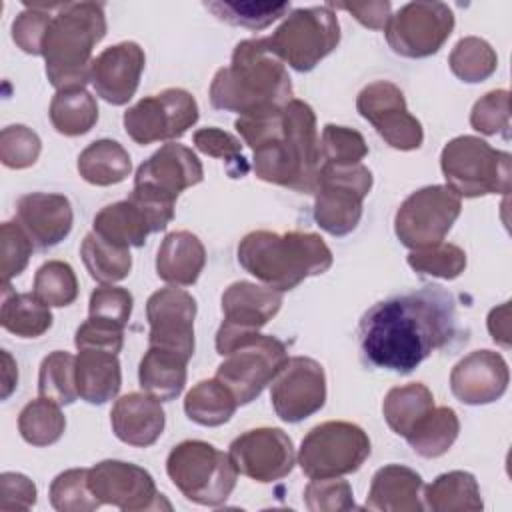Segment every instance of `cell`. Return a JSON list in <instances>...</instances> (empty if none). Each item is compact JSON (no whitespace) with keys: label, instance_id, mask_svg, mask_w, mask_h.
Wrapping results in <instances>:
<instances>
[{"label":"cell","instance_id":"cell-1","mask_svg":"<svg viewBox=\"0 0 512 512\" xmlns=\"http://www.w3.org/2000/svg\"><path fill=\"white\" fill-rule=\"evenodd\" d=\"M456 336V300L436 284L376 302L358 324L364 364L396 374H410Z\"/></svg>","mask_w":512,"mask_h":512},{"label":"cell","instance_id":"cell-2","mask_svg":"<svg viewBox=\"0 0 512 512\" xmlns=\"http://www.w3.org/2000/svg\"><path fill=\"white\" fill-rule=\"evenodd\" d=\"M234 128L254 152V174L276 186L312 192L320 166L316 114L304 100L238 116Z\"/></svg>","mask_w":512,"mask_h":512},{"label":"cell","instance_id":"cell-3","mask_svg":"<svg viewBox=\"0 0 512 512\" xmlns=\"http://www.w3.org/2000/svg\"><path fill=\"white\" fill-rule=\"evenodd\" d=\"M208 96L216 110L248 116L284 106L292 100L294 88L268 38H248L236 44L230 64L216 70Z\"/></svg>","mask_w":512,"mask_h":512},{"label":"cell","instance_id":"cell-4","mask_svg":"<svg viewBox=\"0 0 512 512\" xmlns=\"http://www.w3.org/2000/svg\"><path fill=\"white\" fill-rule=\"evenodd\" d=\"M332 250L314 232H248L238 244L240 266L278 292L296 288L310 276H320L332 266Z\"/></svg>","mask_w":512,"mask_h":512},{"label":"cell","instance_id":"cell-5","mask_svg":"<svg viewBox=\"0 0 512 512\" xmlns=\"http://www.w3.org/2000/svg\"><path fill=\"white\" fill-rule=\"evenodd\" d=\"M106 34L102 2H62L42 44L46 76L60 90H82L90 82L92 50Z\"/></svg>","mask_w":512,"mask_h":512},{"label":"cell","instance_id":"cell-6","mask_svg":"<svg viewBox=\"0 0 512 512\" xmlns=\"http://www.w3.org/2000/svg\"><path fill=\"white\" fill-rule=\"evenodd\" d=\"M216 352L224 360L214 378L232 392L238 406L256 400L288 360L286 344L276 336L226 324L216 332Z\"/></svg>","mask_w":512,"mask_h":512},{"label":"cell","instance_id":"cell-7","mask_svg":"<svg viewBox=\"0 0 512 512\" xmlns=\"http://www.w3.org/2000/svg\"><path fill=\"white\" fill-rule=\"evenodd\" d=\"M446 186L460 198L508 194L512 188V156L492 148L478 136H456L440 154Z\"/></svg>","mask_w":512,"mask_h":512},{"label":"cell","instance_id":"cell-8","mask_svg":"<svg viewBox=\"0 0 512 512\" xmlns=\"http://www.w3.org/2000/svg\"><path fill=\"white\" fill-rule=\"evenodd\" d=\"M166 474L186 500L200 506L224 504L238 478L230 456L204 440L176 444L166 458Z\"/></svg>","mask_w":512,"mask_h":512},{"label":"cell","instance_id":"cell-9","mask_svg":"<svg viewBox=\"0 0 512 512\" xmlns=\"http://www.w3.org/2000/svg\"><path fill=\"white\" fill-rule=\"evenodd\" d=\"M340 42V22L328 6L296 8L268 36L272 52L296 72H310Z\"/></svg>","mask_w":512,"mask_h":512},{"label":"cell","instance_id":"cell-10","mask_svg":"<svg viewBox=\"0 0 512 512\" xmlns=\"http://www.w3.org/2000/svg\"><path fill=\"white\" fill-rule=\"evenodd\" d=\"M370 456L368 434L352 422L328 420L314 426L300 444L298 466L310 478H340L356 472Z\"/></svg>","mask_w":512,"mask_h":512},{"label":"cell","instance_id":"cell-11","mask_svg":"<svg viewBox=\"0 0 512 512\" xmlns=\"http://www.w3.org/2000/svg\"><path fill=\"white\" fill-rule=\"evenodd\" d=\"M364 164H322L314 184V220L332 236L350 234L362 218V202L372 188Z\"/></svg>","mask_w":512,"mask_h":512},{"label":"cell","instance_id":"cell-12","mask_svg":"<svg viewBox=\"0 0 512 512\" xmlns=\"http://www.w3.org/2000/svg\"><path fill=\"white\" fill-rule=\"evenodd\" d=\"M460 210V196L448 186H424L412 192L396 210V238L410 250L440 244L460 216Z\"/></svg>","mask_w":512,"mask_h":512},{"label":"cell","instance_id":"cell-13","mask_svg":"<svg viewBox=\"0 0 512 512\" xmlns=\"http://www.w3.org/2000/svg\"><path fill=\"white\" fill-rule=\"evenodd\" d=\"M124 130L140 146L176 140L198 122V102L184 88L144 96L124 112Z\"/></svg>","mask_w":512,"mask_h":512},{"label":"cell","instance_id":"cell-14","mask_svg":"<svg viewBox=\"0 0 512 512\" xmlns=\"http://www.w3.org/2000/svg\"><path fill=\"white\" fill-rule=\"evenodd\" d=\"M454 30V12L444 2H408L390 16L384 32L388 46L404 58L436 54Z\"/></svg>","mask_w":512,"mask_h":512},{"label":"cell","instance_id":"cell-15","mask_svg":"<svg viewBox=\"0 0 512 512\" xmlns=\"http://www.w3.org/2000/svg\"><path fill=\"white\" fill-rule=\"evenodd\" d=\"M88 486L100 504L124 512L170 510L172 504L156 490L154 478L138 464L124 460H102L88 468Z\"/></svg>","mask_w":512,"mask_h":512},{"label":"cell","instance_id":"cell-16","mask_svg":"<svg viewBox=\"0 0 512 512\" xmlns=\"http://www.w3.org/2000/svg\"><path fill=\"white\" fill-rule=\"evenodd\" d=\"M356 108L388 146L404 152L422 146V124L408 112L406 98L396 84L376 80L364 86L356 98Z\"/></svg>","mask_w":512,"mask_h":512},{"label":"cell","instance_id":"cell-17","mask_svg":"<svg viewBox=\"0 0 512 512\" xmlns=\"http://www.w3.org/2000/svg\"><path fill=\"white\" fill-rule=\"evenodd\" d=\"M174 218V204L132 192L126 200L104 206L92 222V230L118 246H144L152 232H160Z\"/></svg>","mask_w":512,"mask_h":512},{"label":"cell","instance_id":"cell-18","mask_svg":"<svg viewBox=\"0 0 512 512\" xmlns=\"http://www.w3.org/2000/svg\"><path fill=\"white\" fill-rule=\"evenodd\" d=\"M270 402L276 416L288 424L316 414L326 402V374L322 364L308 356L288 358L272 380Z\"/></svg>","mask_w":512,"mask_h":512},{"label":"cell","instance_id":"cell-19","mask_svg":"<svg viewBox=\"0 0 512 512\" xmlns=\"http://www.w3.org/2000/svg\"><path fill=\"white\" fill-rule=\"evenodd\" d=\"M228 456L238 474L260 484L286 478L294 464L296 452L290 436L282 428H252L232 440Z\"/></svg>","mask_w":512,"mask_h":512},{"label":"cell","instance_id":"cell-20","mask_svg":"<svg viewBox=\"0 0 512 512\" xmlns=\"http://www.w3.org/2000/svg\"><path fill=\"white\" fill-rule=\"evenodd\" d=\"M204 168L198 156L182 144H164L134 174V188L142 196L176 204V198L186 188L200 184Z\"/></svg>","mask_w":512,"mask_h":512},{"label":"cell","instance_id":"cell-21","mask_svg":"<svg viewBox=\"0 0 512 512\" xmlns=\"http://www.w3.org/2000/svg\"><path fill=\"white\" fill-rule=\"evenodd\" d=\"M196 300L190 292L168 286L150 294L146 302L148 346L164 348L190 360L194 354Z\"/></svg>","mask_w":512,"mask_h":512},{"label":"cell","instance_id":"cell-22","mask_svg":"<svg viewBox=\"0 0 512 512\" xmlns=\"http://www.w3.org/2000/svg\"><path fill=\"white\" fill-rule=\"evenodd\" d=\"M146 56L136 42H118L104 48L90 66V84L112 106H124L138 90Z\"/></svg>","mask_w":512,"mask_h":512},{"label":"cell","instance_id":"cell-23","mask_svg":"<svg viewBox=\"0 0 512 512\" xmlns=\"http://www.w3.org/2000/svg\"><path fill=\"white\" fill-rule=\"evenodd\" d=\"M508 382V364L502 354L494 350H474L450 372V390L454 398L468 406L500 400L508 390Z\"/></svg>","mask_w":512,"mask_h":512},{"label":"cell","instance_id":"cell-24","mask_svg":"<svg viewBox=\"0 0 512 512\" xmlns=\"http://www.w3.org/2000/svg\"><path fill=\"white\" fill-rule=\"evenodd\" d=\"M16 222L30 236L34 248L48 250L72 230V204L64 194L30 192L16 202Z\"/></svg>","mask_w":512,"mask_h":512},{"label":"cell","instance_id":"cell-25","mask_svg":"<svg viewBox=\"0 0 512 512\" xmlns=\"http://www.w3.org/2000/svg\"><path fill=\"white\" fill-rule=\"evenodd\" d=\"M110 424L120 442L148 448L162 436L166 426L162 400L148 392L124 394L110 410Z\"/></svg>","mask_w":512,"mask_h":512},{"label":"cell","instance_id":"cell-26","mask_svg":"<svg viewBox=\"0 0 512 512\" xmlns=\"http://www.w3.org/2000/svg\"><path fill=\"white\" fill-rule=\"evenodd\" d=\"M222 324L240 330H260L282 306V292L254 282H234L222 292Z\"/></svg>","mask_w":512,"mask_h":512},{"label":"cell","instance_id":"cell-27","mask_svg":"<svg viewBox=\"0 0 512 512\" xmlns=\"http://www.w3.org/2000/svg\"><path fill=\"white\" fill-rule=\"evenodd\" d=\"M422 476L402 464H388L376 470L366 496V508L378 512H420Z\"/></svg>","mask_w":512,"mask_h":512},{"label":"cell","instance_id":"cell-28","mask_svg":"<svg viewBox=\"0 0 512 512\" xmlns=\"http://www.w3.org/2000/svg\"><path fill=\"white\" fill-rule=\"evenodd\" d=\"M206 264V248L190 230H174L164 236L156 254V274L172 286H192Z\"/></svg>","mask_w":512,"mask_h":512},{"label":"cell","instance_id":"cell-29","mask_svg":"<svg viewBox=\"0 0 512 512\" xmlns=\"http://www.w3.org/2000/svg\"><path fill=\"white\" fill-rule=\"evenodd\" d=\"M122 386L118 354L106 350H78L76 356V388L78 396L88 404H106L114 400Z\"/></svg>","mask_w":512,"mask_h":512},{"label":"cell","instance_id":"cell-30","mask_svg":"<svg viewBox=\"0 0 512 512\" xmlns=\"http://www.w3.org/2000/svg\"><path fill=\"white\" fill-rule=\"evenodd\" d=\"M188 360L176 352L148 346L138 366V380L144 392L158 400H174L186 386Z\"/></svg>","mask_w":512,"mask_h":512},{"label":"cell","instance_id":"cell-31","mask_svg":"<svg viewBox=\"0 0 512 512\" xmlns=\"http://www.w3.org/2000/svg\"><path fill=\"white\" fill-rule=\"evenodd\" d=\"M0 324L20 338H38L52 326V312L34 292H14L10 282L2 284Z\"/></svg>","mask_w":512,"mask_h":512},{"label":"cell","instance_id":"cell-32","mask_svg":"<svg viewBox=\"0 0 512 512\" xmlns=\"http://www.w3.org/2000/svg\"><path fill=\"white\" fill-rule=\"evenodd\" d=\"M80 176L94 186H112L126 180L132 172L128 150L116 140H94L78 156Z\"/></svg>","mask_w":512,"mask_h":512},{"label":"cell","instance_id":"cell-33","mask_svg":"<svg viewBox=\"0 0 512 512\" xmlns=\"http://www.w3.org/2000/svg\"><path fill=\"white\" fill-rule=\"evenodd\" d=\"M422 498L426 508L434 512H480L484 508L476 478L464 470L440 474L424 486Z\"/></svg>","mask_w":512,"mask_h":512},{"label":"cell","instance_id":"cell-34","mask_svg":"<svg viewBox=\"0 0 512 512\" xmlns=\"http://www.w3.org/2000/svg\"><path fill=\"white\" fill-rule=\"evenodd\" d=\"M434 408V396L422 382H410L388 390L382 402V414L388 428L406 438L412 428Z\"/></svg>","mask_w":512,"mask_h":512},{"label":"cell","instance_id":"cell-35","mask_svg":"<svg viewBox=\"0 0 512 512\" xmlns=\"http://www.w3.org/2000/svg\"><path fill=\"white\" fill-rule=\"evenodd\" d=\"M460 432L458 414L450 406H434L406 436L410 448L422 458L446 454Z\"/></svg>","mask_w":512,"mask_h":512},{"label":"cell","instance_id":"cell-36","mask_svg":"<svg viewBox=\"0 0 512 512\" xmlns=\"http://www.w3.org/2000/svg\"><path fill=\"white\" fill-rule=\"evenodd\" d=\"M238 408L232 392L216 378L200 380L194 384L184 398L186 416L200 426H222L226 424Z\"/></svg>","mask_w":512,"mask_h":512},{"label":"cell","instance_id":"cell-37","mask_svg":"<svg viewBox=\"0 0 512 512\" xmlns=\"http://www.w3.org/2000/svg\"><path fill=\"white\" fill-rule=\"evenodd\" d=\"M80 256L88 274L100 284H114L124 280L132 268L130 248L108 242L94 230L88 232L80 244Z\"/></svg>","mask_w":512,"mask_h":512},{"label":"cell","instance_id":"cell-38","mask_svg":"<svg viewBox=\"0 0 512 512\" xmlns=\"http://www.w3.org/2000/svg\"><path fill=\"white\" fill-rule=\"evenodd\" d=\"M50 122L58 134L82 136L98 122L96 98L82 90H60L54 94L50 108Z\"/></svg>","mask_w":512,"mask_h":512},{"label":"cell","instance_id":"cell-39","mask_svg":"<svg viewBox=\"0 0 512 512\" xmlns=\"http://www.w3.org/2000/svg\"><path fill=\"white\" fill-rule=\"evenodd\" d=\"M66 430V416L60 410V404L38 396L30 400L18 414V432L24 442L32 446H52L56 444Z\"/></svg>","mask_w":512,"mask_h":512},{"label":"cell","instance_id":"cell-40","mask_svg":"<svg viewBox=\"0 0 512 512\" xmlns=\"http://www.w3.org/2000/svg\"><path fill=\"white\" fill-rule=\"evenodd\" d=\"M38 394L60 406L74 404L78 398L76 356L64 350L44 356L38 372Z\"/></svg>","mask_w":512,"mask_h":512},{"label":"cell","instance_id":"cell-41","mask_svg":"<svg viewBox=\"0 0 512 512\" xmlns=\"http://www.w3.org/2000/svg\"><path fill=\"white\" fill-rule=\"evenodd\" d=\"M448 64L456 78L468 84H478L496 72L498 56L486 40L478 36H464L452 48Z\"/></svg>","mask_w":512,"mask_h":512},{"label":"cell","instance_id":"cell-42","mask_svg":"<svg viewBox=\"0 0 512 512\" xmlns=\"http://www.w3.org/2000/svg\"><path fill=\"white\" fill-rule=\"evenodd\" d=\"M206 10H210L218 20L242 26L248 30L268 28L282 16H288L290 2H230V0H214L204 2Z\"/></svg>","mask_w":512,"mask_h":512},{"label":"cell","instance_id":"cell-43","mask_svg":"<svg viewBox=\"0 0 512 512\" xmlns=\"http://www.w3.org/2000/svg\"><path fill=\"white\" fill-rule=\"evenodd\" d=\"M32 292L50 308L70 306L78 298V278L74 268L64 260L44 262L34 274Z\"/></svg>","mask_w":512,"mask_h":512},{"label":"cell","instance_id":"cell-44","mask_svg":"<svg viewBox=\"0 0 512 512\" xmlns=\"http://www.w3.org/2000/svg\"><path fill=\"white\" fill-rule=\"evenodd\" d=\"M50 504L58 512H92L102 504L88 486V468L60 472L50 484Z\"/></svg>","mask_w":512,"mask_h":512},{"label":"cell","instance_id":"cell-45","mask_svg":"<svg viewBox=\"0 0 512 512\" xmlns=\"http://www.w3.org/2000/svg\"><path fill=\"white\" fill-rule=\"evenodd\" d=\"M62 2H26L24 10L12 22L14 44L32 56H42L44 36L50 20Z\"/></svg>","mask_w":512,"mask_h":512},{"label":"cell","instance_id":"cell-46","mask_svg":"<svg viewBox=\"0 0 512 512\" xmlns=\"http://www.w3.org/2000/svg\"><path fill=\"white\" fill-rule=\"evenodd\" d=\"M408 266L418 274L454 280L466 268V252L456 244L440 242L434 246L412 250L408 254Z\"/></svg>","mask_w":512,"mask_h":512},{"label":"cell","instance_id":"cell-47","mask_svg":"<svg viewBox=\"0 0 512 512\" xmlns=\"http://www.w3.org/2000/svg\"><path fill=\"white\" fill-rule=\"evenodd\" d=\"M368 154V146L364 136L358 130L326 124L320 136V156L322 164L350 166L360 164V160Z\"/></svg>","mask_w":512,"mask_h":512},{"label":"cell","instance_id":"cell-48","mask_svg":"<svg viewBox=\"0 0 512 512\" xmlns=\"http://www.w3.org/2000/svg\"><path fill=\"white\" fill-rule=\"evenodd\" d=\"M194 146L212 158L226 162V172L230 178H242L248 172V162L242 156V144L236 136L220 128H200L192 136Z\"/></svg>","mask_w":512,"mask_h":512},{"label":"cell","instance_id":"cell-49","mask_svg":"<svg viewBox=\"0 0 512 512\" xmlns=\"http://www.w3.org/2000/svg\"><path fill=\"white\" fill-rule=\"evenodd\" d=\"M470 126L486 136L510 138V92L500 88L484 94L470 112Z\"/></svg>","mask_w":512,"mask_h":512},{"label":"cell","instance_id":"cell-50","mask_svg":"<svg viewBox=\"0 0 512 512\" xmlns=\"http://www.w3.org/2000/svg\"><path fill=\"white\" fill-rule=\"evenodd\" d=\"M132 306L134 298L126 288L102 284L90 294L88 318L116 328H124L132 316Z\"/></svg>","mask_w":512,"mask_h":512},{"label":"cell","instance_id":"cell-51","mask_svg":"<svg viewBox=\"0 0 512 512\" xmlns=\"http://www.w3.org/2000/svg\"><path fill=\"white\" fill-rule=\"evenodd\" d=\"M42 150L40 136L24 126V124H10L0 132V160L6 168L22 170L36 164Z\"/></svg>","mask_w":512,"mask_h":512},{"label":"cell","instance_id":"cell-52","mask_svg":"<svg viewBox=\"0 0 512 512\" xmlns=\"http://www.w3.org/2000/svg\"><path fill=\"white\" fill-rule=\"evenodd\" d=\"M34 244L24 228L16 222H4L0 228V274L2 284L10 282L14 276L22 274L32 256Z\"/></svg>","mask_w":512,"mask_h":512},{"label":"cell","instance_id":"cell-53","mask_svg":"<svg viewBox=\"0 0 512 512\" xmlns=\"http://www.w3.org/2000/svg\"><path fill=\"white\" fill-rule=\"evenodd\" d=\"M304 502L310 512H342L356 508L352 486L340 478H314L304 488Z\"/></svg>","mask_w":512,"mask_h":512},{"label":"cell","instance_id":"cell-54","mask_svg":"<svg viewBox=\"0 0 512 512\" xmlns=\"http://www.w3.org/2000/svg\"><path fill=\"white\" fill-rule=\"evenodd\" d=\"M74 344L78 350H106L118 354L124 346V328L102 324L96 320H86L76 328Z\"/></svg>","mask_w":512,"mask_h":512},{"label":"cell","instance_id":"cell-55","mask_svg":"<svg viewBox=\"0 0 512 512\" xmlns=\"http://www.w3.org/2000/svg\"><path fill=\"white\" fill-rule=\"evenodd\" d=\"M36 504L34 482L20 472L0 474V510L20 512L30 510Z\"/></svg>","mask_w":512,"mask_h":512},{"label":"cell","instance_id":"cell-56","mask_svg":"<svg viewBox=\"0 0 512 512\" xmlns=\"http://www.w3.org/2000/svg\"><path fill=\"white\" fill-rule=\"evenodd\" d=\"M330 8L346 10L350 12L362 26L372 28V30H384L390 16H392V6L388 0H376V2H342V4H332L328 2Z\"/></svg>","mask_w":512,"mask_h":512},{"label":"cell","instance_id":"cell-57","mask_svg":"<svg viewBox=\"0 0 512 512\" xmlns=\"http://www.w3.org/2000/svg\"><path fill=\"white\" fill-rule=\"evenodd\" d=\"M488 332L492 340L504 348L510 346V302L492 308L488 314Z\"/></svg>","mask_w":512,"mask_h":512},{"label":"cell","instance_id":"cell-58","mask_svg":"<svg viewBox=\"0 0 512 512\" xmlns=\"http://www.w3.org/2000/svg\"><path fill=\"white\" fill-rule=\"evenodd\" d=\"M18 386V366L8 350H2V400H8Z\"/></svg>","mask_w":512,"mask_h":512}]
</instances>
